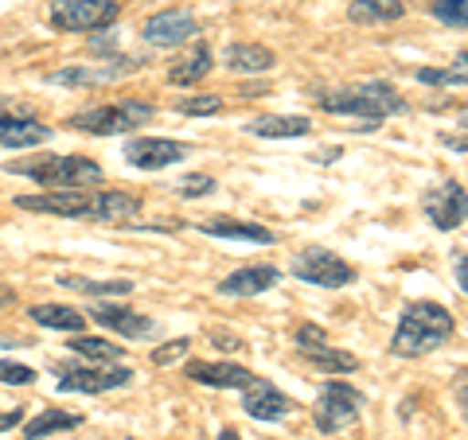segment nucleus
<instances>
[{"instance_id":"f3484780","label":"nucleus","mask_w":468,"mask_h":440,"mask_svg":"<svg viewBox=\"0 0 468 440\" xmlns=\"http://www.w3.org/2000/svg\"><path fill=\"white\" fill-rule=\"evenodd\" d=\"M277 277L282 273H277L273 266H246L239 273L223 277V281H218V292H223V297H258V292L277 285Z\"/></svg>"},{"instance_id":"423d86ee","label":"nucleus","mask_w":468,"mask_h":440,"mask_svg":"<svg viewBox=\"0 0 468 440\" xmlns=\"http://www.w3.org/2000/svg\"><path fill=\"white\" fill-rule=\"evenodd\" d=\"M144 121H153V106L129 98V101H117V106H94L86 113H75L67 125L94 137H113V133H125V129H141Z\"/></svg>"},{"instance_id":"4be33fe9","label":"nucleus","mask_w":468,"mask_h":440,"mask_svg":"<svg viewBox=\"0 0 468 440\" xmlns=\"http://www.w3.org/2000/svg\"><path fill=\"white\" fill-rule=\"evenodd\" d=\"M223 63L239 75H266L273 67V51L261 47V43H230L223 51Z\"/></svg>"},{"instance_id":"a878e982","label":"nucleus","mask_w":468,"mask_h":440,"mask_svg":"<svg viewBox=\"0 0 468 440\" xmlns=\"http://www.w3.org/2000/svg\"><path fill=\"white\" fill-rule=\"evenodd\" d=\"M304 359H309L316 371H328V374H351L359 366V359L356 355H347V351H335V347H313V351H301Z\"/></svg>"},{"instance_id":"0eeeda50","label":"nucleus","mask_w":468,"mask_h":440,"mask_svg":"<svg viewBox=\"0 0 468 440\" xmlns=\"http://www.w3.org/2000/svg\"><path fill=\"white\" fill-rule=\"evenodd\" d=\"M363 414V393L351 386V382H340V378H332V382L320 390V402L313 409V421H316V429L332 436V433H344L351 429V424L359 421Z\"/></svg>"},{"instance_id":"b1692460","label":"nucleus","mask_w":468,"mask_h":440,"mask_svg":"<svg viewBox=\"0 0 468 440\" xmlns=\"http://www.w3.org/2000/svg\"><path fill=\"white\" fill-rule=\"evenodd\" d=\"M32 320H36V324H43V328L75 331V335H82V328H86V316L79 312V308H67V304H36Z\"/></svg>"},{"instance_id":"9d476101","label":"nucleus","mask_w":468,"mask_h":440,"mask_svg":"<svg viewBox=\"0 0 468 440\" xmlns=\"http://www.w3.org/2000/svg\"><path fill=\"white\" fill-rule=\"evenodd\" d=\"M192 36H199V24L192 12L184 8H168V12H156V16L144 20V39L153 43V47H180Z\"/></svg>"},{"instance_id":"2eb2a0df","label":"nucleus","mask_w":468,"mask_h":440,"mask_svg":"<svg viewBox=\"0 0 468 440\" xmlns=\"http://www.w3.org/2000/svg\"><path fill=\"white\" fill-rule=\"evenodd\" d=\"M90 316L98 320V328L117 331V335H125V340H144V335L156 331V324L149 316L133 312V308H122V304H98Z\"/></svg>"},{"instance_id":"dca6fc26","label":"nucleus","mask_w":468,"mask_h":440,"mask_svg":"<svg viewBox=\"0 0 468 440\" xmlns=\"http://www.w3.org/2000/svg\"><path fill=\"white\" fill-rule=\"evenodd\" d=\"M187 378L199 386H215V390H246L254 382V374L234 362H187Z\"/></svg>"},{"instance_id":"72a5a7b5","label":"nucleus","mask_w":468,"mask_h":440,"mask_svg":"<svg viewBox=\"0 0 468 440\" xmlns=\"http://www.w3.org/2000/svg\"><path fill=\"white\" fill-rule=\"evenodd\" d=\"M187 347H192V340H172V343H165V347L156 351L153 362H156V366H168V362H176V359H184Z\"/></svg>"},{"instance_id":"6ab92c4d","label":"nucleus","mask_w":468,"mask_h":440,"mask_svg":"<svg viewBox=\"0 0 468 440\" xmlns=\"http://www.w3.org/2000/svg\"><path fill=\"white\" fill-rule=\"evenodd\" d=\"M133 67H137L133 58H122V63H106V67H98V70H90V67H67V70H55L51 82H55V86H106V82H113V79L129 75Z\"/></svg>"},{"instance_id":"4468645a","label":"nucleus","mask_w":468,"mask_h":440,"mask_svg":"<svg viewBox=\"0 0 468 440\" xmlns=\"http://www.w3.org/2000/svg\"><path fill=\"white\" fill-rule=\"evenodd\" d=\"M242 409H246V414H250L254 421H282V417H289L292 402L270 382V378H258V374H254V382L242 390Z\"/></svg>"},{"instance_id":"412c9836","label":"nucleus","mask_w":468,"mask_h":440,"mask_svg":"<svg viewBox=\"0 0 468 440\" xmlns=\"http://www.w3.org/2000/svg\"><path fill=\"white\" fill-rule=\"evenodd\" d=\"M207 70H211V47L207 43H192V47L168 67V79H172V86H196V82H203Z\"/></svg>"},{"instance_id":"473e14b6","label":"nucleus","mask_w":468,"mask_h":440,"mask_svg":"<svg viewBox=\"0 0 468 440\" xmlns=\"http://www.w3.org/2000/svg\"><path fill=\"white\" fill-rule=\"evenodd\" d=\"M328 343V331L316 328V324H301L297 328V351H313V347H324Z\"/></svg>"},{"instance_id":"c85d7f7f","label":"nucleus","mask_w":468,"mask_h":440,"mask_svg":"<svg viewBox=\"0 0 468 440\" xmlns=\"http://www.w3.org/2000/svg\"><path fill=\"white\" fill-rule=\"evenodd\" d=\"M430 12L441 24H452V27H464L468 24V0H433Z\"/></svg>"},{"instance_id":"f704fd0d","label":"nucleus","mask_w":468,"mask_h":440,"mask_svg":"<svg viewBox=\"0 0 468 440\" xmlns=\"http://www.w3.org/2000/svg\"><path fill=\"white\" fill-rule=\"evenodd\" d=\"M180 110H184L187 117H199V113H218V110H223V101H218L215 94H207V98H192V101H180Z\"/></svg>"},{"instance_id":"aec40b11","label":"nucleus","mask_w":468,"mask_h":440,"mask_svg":"<svg viewBox=\"0 0 468 440\" xmlns=\"http://www.w3.org/2000/svg\"><path fill=\"white\" fill-rule=\"evenodd\" d=\"M246 129L254 137H309L313 121L304 113H266V117H254Z\"/></svg>"},{"instance_id":"393cba45","label":"nucleus","mask_w":468,"mask_h":440,"mask_svg":"<svg viewBox=\"0 0 468 440\" xmlns=\"http://www.w3.org/2000/svg\"><path fill=\"white\" fill-rule=\"evenodd\" d=\"M82 417L79 414H63V409H43L36 421L24 424V440H43V436H55V433H67V429H79Z\"/></svg>"},{"instance_id":"f03ea898","label":"nucleus","mask_w":468,"mask_h":440,"mask_svg":"<svg viewBox=\"0 0 468 440\" xmlns=\"http://www.w3.org/2000/svg\"><path fill=\"white\" fill-rule=\"evenodd\" d=\"M452 331H457V324H452V312L445 304L414 300V304H406L399 331H394V340H390V351L399 359H418V355H426V351L445 347L452 340Z\"/></svg>"},{"instance_id":"39448f33","label":"nucleus","mask_w":468,"mask_h":440,"mask_svg":"<svg viewBox=\"0 0 468 440\" xmlns=\"http://www.w3.org/2000/svg\"><path fill=\"white\" fill-rule=\"evenodd\" d=\"M122 16L117 0H51L55 32H106Z\"/></svg>"},{"instance_id":"f257e3e1","label":"nucleus","mask_w":468,"mask_h":440,"mask_svg":"<svg viewBox=\"0 0 468 440\" xmlns=\"http://www.w3.org/2000/svg\"><path fill=\"white\" fill-rule=\"evenodd\" d=\"M20 211L36 215H55V218H94V223H129L141 215V199L129 192H43V195H20Z\"/></svg>"},{"instance_id":"cd10ccee","label":"nucleus","mask_w":468,"mask_h":440,"mask_svg":"<svg viewBox=\"0 0 468 440\" xmlns=\"http://www.w3.org/2000/svg\"><path fill=\"white\" fill-rule=\"evenodd\" d=\"M70 351L79 359H90V362H117L122 359V347H113L110 340H94V335H75L70 340Z\"/></svg>"},{"instance_id":"c756f323","label":"nucleus","mask_w":468,"mask_h":440,"mask_svg":"<svg viewBox=\"0 0 468 440\" xmlns=\"http://www.w3.org/2000/svg\"><path fill=\"white\" fill-rule=\"evenodd\" d=\"M0 382L8 386H32L36 382V371L24 362H12V359H0Z\"/></svg>"},{"instance_id":"6e6552de","label":"nucleus","mask_w":468,"mask_h":440,"mask_svg":"<svg viewBox=\"0 0 468 440\" xmlns=\"http://www.w3.org/2000/svg\"><path fill=\"white\" fill-rule=\"evenodd\" d=\"M292 277L304 285H316V288H344L356 281V269H351L340 254H332V249L309 246L292 257Z\"/></svg>"},{"instance_id":"5701e85b","label":"nucleus","mask_w":468,"mask_h":440,"mask_svg":"<svg viewBox=\"0 0 468 440\" xmlns=\"http://www.w3.org/2000/svg\"><path fill=\"white\" fill-rule=\"evenodd\" d=\"M402 16H406L402 0H356L347 8V20H356V24H390Z\"/></svg>"},{"instance_id":"4c0bfd02","label":"nucleus","mask_w":468,"mask_h":440,"mask_svg":"<svg viewBox=\"0 0 468 440\" xmlns=\"http://www.w3.org/2000/svg\"><path fill=\"white\" fill-rule=\"evenodd\" d=\"M218 440H242V436L234 433V429H223V433H218Z\"/></svg>"},{"instance_id":"20e7f679","label":"nucleus","mask_w":468,"mask_h":440,"mask_svg":"<svg viewBox=\"0 0 468 440\" xmlns=\"http://www.w3.org/2000/svg\"><path fill=\"white\" fill-rule=\"evenodd\" d=\"M320 110L335 113V117H359V121L367 125V133H371L383 117L402 113L406 101L387 82H363V86H356V90H340V94L320 98Z\"/></svg>"},{"instance_id":"e433bc0d","label":"nucleus","mask_w":468,"mask_h":440,"mask_svg":"<svg viewBox=\"0 0 468 440\" xmlns=\"http://www.w3.org/2000/svg\"><path fill=\"white\" fill-rule=\"evenodd\" d=\"M457 288H461V292L468 288V257H464V254H457Z\"/></svg>"},{"instance_id":"c9c22d12","label":"nucleus","mask_w":468,"mask_h":440,"mask_svg":"<svg viewBox=\"0 0 468 440\" xmlns=\"http://www.w3.org/2000/svg\"><path fill=\"white\" fill-rule=\"evenodd\" d=\"M16 424H24V409H8V414H0V433L16 429Z\"/></svg>"},{"instance_id":"ddd939ff","label":"nucleus","mask_w":468,"mask_h":440,"mask_svg":"<svg viewBox=\"0 0 468 440\" xmlns=\"http://www.w3.org/2000/svg\"><path fill=\"white\" fill-rule=\"evenodd\" d=\"M43 141H51V129L39 117L0 110V149H36Z\"/></svg>"},{"instance_id":"7ed1b4c3","label":"nucleus","mask_w":468,"mask_h":440,"mask_svg":"<svg viewBox=\"0 0 468 440\" xmlns=\"http://www.w3.org/2000/svg\"><path fill=\"white\" fill-rule=\"evenodd\" d=\"M12 175H27L43 192H75V187H94L101 183V172L94 160L86 156H32V160H12Z\"/></svg>"},{"instance_id":"1a4fd4ad","label":"nucleus","mask_w":468,"mask_h":440,"mask_svg":"<svg viewBox=\"0 0 468 440\" xmlns=\"http://www.w3.org/2000/svg\"><path fill=\"white\" fill-rule=\"evenodd\" d=\"M58 390L63 393H110L133 382L129 366H110V362H94V366H58Z\"/></svg>"},{"instance_id":"2f4dec72","label":"nucleus","mask_w":468,"mask_h":440,"mask_svg":"<svg viewBox=\"0 0 468 440\" xmlns=\"http://www.w3.org/2000/svg\"><path fill=\"white\" fill-rule=\"evenodd\" d=\"M418 82H426V86H464V70H433V67H421L418 70Z\"/></svg>"},{"instance_id":"7c9ffc66","label":"nucleus","mask_w":468,"mask_h":440,"mask_svg":"<svg viewBox=\"0 0 468 440\" xmlns=\"http://www.w3.org/2000/svg\"><path fill=\"white\" fill-rule=\"evenodd\" d=\"M176 192L187 195V199H199V195L215 192V180H211V175H203V172H196V175H184V180L176 183Z\"/></svg>"},{"instance_id":"f8f14e48","label":"nucleus","mask_w":468,"mask_h":440,"mask_svg":"<svg viewBox=\"0 0 468 440\" xmlns=\"http://www.w3.org/2000/svg\"><path fill=\"white\" fill-rule=\"evenodd\" d=\"M187 156V144L180 141H165V137H133L125 144V160L133 168H144V172H156V168H168L176 160Z\"/></svg>"},{"instance_id":"9b49d317","label":"nucleus","mask_w":468,"mask_h":440,"mask_svg":"<svg viewBox=\"0 0 468 440\" xmlns=\"http://www.w3.org/2000/svg\"><path fill=\"white\" fill-rule=\"evenodd\" d=\"M421 207H426L430 223L437 230H457L464 226V211H468V199H464V187L457 180H449L441 187H433V192L421 199Z\"/></svg>"},{"instance_id":"a211bd4d","label":"nucleus","mask_w":468,"mask_h":440,"mask_svg":"<svg viewBox=\"0 0 468 440\" xmlns=\"http://www.w3.org/2000/svg\"><path fill=\"white\" fill-rule=\"evenodd\" d=\"M203 234H211V238H230V242H254V246H273L277 234L266 230L261 223H239V218H207V223H199Z\"/></svg>"},{"instance_id":"bb28decb","label":"nucleus","mask_w":468,"mask_h":440,"mask_svg":"<svg viewBox=\"0 0 468 440\" xmlns=\"http://www.w3.org/2000/svg\"><path fill=\"white\" fill-rule=\"evenodd\" d=\"M58 285L70 292H86V297H129L133 281H90V277H58Z\"/></svg>"}]
</instances>
